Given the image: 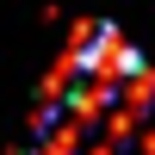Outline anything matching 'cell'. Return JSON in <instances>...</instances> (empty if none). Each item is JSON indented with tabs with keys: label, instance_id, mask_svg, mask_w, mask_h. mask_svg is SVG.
<instances>
[{
	"label": "cell",
	"instance_id": "1",
	"mask_svg": "<svg viewBox=\"0 0 155 155\" xmlns=\"http://www.w3.org/2000/svg\"><path fill=\"white\" fill-rule=\"evenodd\" d=\"M37 143L50 155H155V68L118 25H74L37 93Z\"/></svg>",
	"mask_w": 155,
	"mask_h": 155
}]
</instances>
